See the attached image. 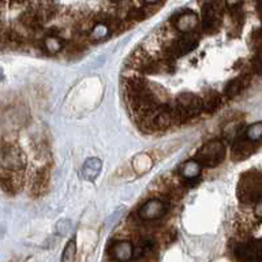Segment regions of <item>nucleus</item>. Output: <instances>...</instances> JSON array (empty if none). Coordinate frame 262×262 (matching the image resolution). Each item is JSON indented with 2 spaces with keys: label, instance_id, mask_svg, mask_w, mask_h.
<instances>
[{
  "label": "nucleus",
  "instance_id": "obj_1",
  "mask_svg": "<svg viewBox=\"0 0 262 262\" xmlns=\"http://www.w3.org/2000/svg\"><path fill=\"white\" fill-rule=\"evenodd\" d=\"M237 198L243 205H250L262 198V172L253 169L245 172L239 179L236 190Z\"/></svg>",
  "mask_w": 262,
  "mask_h": 262
},
{
  "label": "nucleus",
  "instance_id": "obj_2",
  "mask_svg": "<svg viewBox=\"0 0 262 262\" xmlns=\"http://www.w3.org/2000/svg\"><path fill=\"white\" fill-rule=\"evenodd\" d=\"M201 111H202V98L190 92H184L178 96L175 108L171 110L172 120L173 123H183L188 119L198 116Z\"/></svg>",
  "mask_w": 262,
  "mask_h": 262
},
{
  "label": "nucleus",
  "instance_id": "obj_3",
  "mask_svg": "<svg viewBox=\"0 0 262 262\" xmlns=\"http://www.w3.org/2000/svg\"><path fill=\"white\" fill-rule=\"evenodd\" d=\"M137 122H138V127L143 133H153V131L165 130L171 126L173 120H172L171 110L159 106L155 110L139 112Z\"/></svg>",
  "mask_w": 262,
  "mask_h": 262
},
{
  "label": "nucleus",
  "instance_id": "obj_4",
  "mask_svg": "<svg viewBox=\"0 0 262 262\" xmlns=\"http://www.w3.org/2000/svg\"><path fill=\"white\" fill-rule=\"evenodd\" d=\"M225 159V146L224 143L214 139L210 142H206L204 146L201 147L198 153H196V161L202 165V167L213 168L223 163Z\"/></svg>",
  "mask_w": 262,
  "mask_h": 262
},
{
  "label": "nucleus",
  "instance_id": "obj_5",
  "mask_svg": "<svg viewBox=\"0 0 262 262\" xmlns=\"http://www.w3.org/2000/svg\"><path fill=\"white\" fill-rule=\"evenodd\" d=\"M196 45H198V34H196V32L186 33V34H182V37H179L176 41L169 42L164 48V56L175 60L178 57L191 52L192 49L196 48Z\"/></svg>",
  "mask_w": 262,
  "mask_h": 262
},
{
  "label": "nucleus",
  "instance_id": "obj_6",
  "mask_svg": "<svg viewBox=\"0 0 262 262\" xmlns=\"http://www.w3.org/2000/svg\"><path fill=\"white\" fill-rule=\"evenodd\" d=\"M26 164L24 151L12 143H3L2 149V168L8 171H22Z\"/></svg>",
  "mask_w": 262,
  "mask_h": 262
},
{
  "label": "nucleus",
  "instance_id": "obj_7",
  "mask_svg": "<svg viewBox=\"0 0 262 262\" xmlns=\"http://www.w3.org/2000/svg\"><path fill=\"white\" fill-rule=\"evenodd\" d=\"M167 213V204L160 198H150L139 208L138 217L142 221L159 220Z\"/></svg>",
  "mask_w": 262,
  "mask_h": 262
},
{
  "label": "nucleus",
  "instance_id": "obj_8",
  "mask_svg": "<svg viewBox=\"0 0 262 262\" xmlns=\"http://www.w3.org/2000/svg\"><path fill=\"white\" fill-rule=\"evenodd\" d=\"M220 20H221V12L214 7L213 2H206L202 6V30L205 33L213 34L216 33L220 28Z\"/></svg>",
  "mask_w": 262,
  "mask_h": 262
},
{
  "label": "nucleus",
  "instance_id": "obj_9",
  "mask_svg": "<svg viewBox=\"0 0 262 262\" xmlns=\"http://www.w3.org/2000/svg\"><path fill=\"white\" fill-rule=\"evenodd\" d=\"M262 243L249 242L242 243L235 250V257L239 262H262Z\"/></svg>",
  "mask_w": 262,
  "mask_h": 262
},
{
  "label": "nucleus",
  "instance_id": "obj_10",
  "mask_svg": "<svg viewBox=\"0 0 262 262\" xmlns=\"http://www.w3.org/2000/svg\"><path fill=\"white\" fill-rule=\"evenodd\" d=\"M135 249L128 241H116L110 247L111 257L116 262H128L134 257Z\"/></svg>",
  "mask_w": 262,
  "mask_h": 262
},
{
  "label": "nucleus",
  "instance_id": "obj_11",
  "mask_svg": "<svg viewBox=\"0 0 262 262\" xmlns=\"http://www.w3.org/2000/svg\"><path fill=\"white\" fill-rule=\"evenodd\" d=\"M24 184V175L20 171H8L2 168V187L8 194H15Z\"/></svg>",
  "mask_w": 262,
  "mask_h": 262
},
{
  "label": "nucleus",
  "instance_id": "obj_12",
  "mask_svg": "<svg viewBox=\"0 0 262 262\" xmlns=\"http://www.w3.org/2000/svg\"><path fill=\"white\" fill-rule=\"evenodd\" d=\"M255 149H257L255 142H251L247 138L236 139L233 142L231 156H232L233 161H243V160L249 159L250 156L255 151Z\"/></svg>",
  "mask_w": 262,
  "mask_h": 262
},
{
  "label": "nucleus",
  "instance_id": "obj_13",
  "mask_svg": "<svg viewBox=\"0 0 262 262\" xmlns=\"http://www.w3.org/2000/svg\"><path fill=\"white\" fill-rule=\"evenodd\" d=\"M200 25V18L196 15L195 12L192 11H186L183 14H180L178 18H176L175 28L178 32H180L182 34H186V33H194Z\"/></svg>",
  "mask_w": 262,
  "mask_h": 262
},
{
  "label": "nucleus",
  "instance_id": "obj_14",
  "mask_svg": "<svg viewBox=\"0 0 262 262\" xmlns=\"http://www.w3.org/2000/svg\"><path fill=\"white\" fill-rule=\"evenodd\" d=\"M250 81H251V77H249V75H241V77L233 78L232 81H229L225 86L224 94L228 98L236 97L242 90L249 86Z\"/></svg>",
  "mask_w": 262,
  "mask_h": 262
},
{
  "label": "nucleus",
  "instance_id": "obj_15",
  "mask_svg": "<svg viewBox=\"0 0 262 262\" xmlns=\"http://www.w3.org/2000/svg\"><path fill=\"white\" fill-rule=\"evenodd\" d=\"M101 160L97 157H90L85 161L83 167H82L81 175L86 180H94L98 176L101 171Z\"/></svg>",
  "mask_w": 262,
  "mask_h": 262
},
{
  "label": "nucleus",
  "instance_id": "obj_16",
  "mask_svg": "<svg viewBox=\"0 0 262 262\" xmlns=\"http://www.w3.org/2000/svg\"><path fill=\"white\" fill-rule=\"evenodd\" d=\"M201 169H202V165L196 160H190V161H186L180 165L179 172L187 182H192L200 176Z\"/></svg>",
  "mask_w": 262,
  "mask_h": 262
},
{
  "label": "nucleus",
  "instance_id": "obj_17",
  "mask_svg": "<svg viewBox=\"0 0 262 262\" xmlns=\"http://www.w3.org/2000/svg\"><path fill=\"white\" fill-rule=\"evenodd\" d=\"M49 180V168L44 167L41 168L40 171H37V173L34 175V179H33L32 183V194L33 195H38L42 192V190L45 188V186L48 184Z\"/></svg>",
  "mask_w": 262,
  "mask_h": 262
},
{
  "label": "nucleus",
  "instance_id": "obj_18",
  "mask_svg": "<svg viewBox=\"0 0 262 262\" xmlns=\"http://www.w3.org/2000/svg\"><path fill=\"white\" fill-rule=\"evenodd\" d=\"M221 96L214 90H210L202 97V111L212 114L220 106Z\"/></svg>",
  "mask_w": 262,
  "mask_h": 262
},
{
  "label": "nucleus",
  "instance_id": "obj_19",
  "mask_svg": "<svg viewBox=\"0 0 262 262\" xmlns=\"http://www.w3.org/2000/svg\"><path fill=\"white\" fill-rule=\"evenodd\" d=\"M163 191L165 195L169 198H182L183 195V186L178 182H171V180H164Z\"/></svg>",
  "mask_w": 262,
  "mask_h": 262
},
{
  "label": "nucleus",
  "instance_id": "obj_20",
  "mask_svg": "<svg viewBox=\"0 0 262 262\" xmlns=\"http://www.w3.org/2000/svg\"><path fill=\"white\" fill-rule=\"evenodd\" d=\"M44 48L45 51L48 53H57L60 52L61 49H63V41L59 38L57 36H55V34H49V36H47L44 38Z\"/></svg>",
  "mask_w": 262,
  "mask_h": 262
},
{
  "label": "nucleus",
  "instance_id": "obj_21",
  "mask_svg": "<svg viewBox=\"0 0 262 262\" xmlns=\"http://www.w3.org/2000/svg\"><path fill=\"white\" fill-rule=\"evenodd\" d=\"M245 137L251 142H258L262 139V122L250 124L245 131Z\"/></svg>",
  "mask_w": 262,
  "mask_h": 262
},
{
  "label": "nucleus",
  "instance_id": "obj_22",
  "mask_svg": "<svg viewBox=\"0 0 262 262\" xmlns=\"http://www.w3.org/2000/svg\"><path fill=\"white\" fill-rule=\"evenodd\" d=\"M110 33L111 29L108 25L102 24V22H97V24H94V28L90 30V38L96 41L102 40V38H105Z\"/></svg>",
  "mask_w": 262,
  "mask_h": 262
},
{
  "label": "nucleus",
  "instance_id": "obj_23",
  "mask_svg": "<svg viewBox=\"0 0 262 262\" xmlns=\"http://www.w3.org/2000/svg\"><path fill=\"white\" fill-rule=\"evenodd\" d=\"M75 255H77V243L75 239L69 241V243L66 245L63 254H61V262H74L75 261Z\"/></svg>",
  "mask_w": 262,
  "mask_h": 262
},
{
  "label": "nucleus",
  "instance_id": "obj_24",
  "mask_svg": "<svg viewBox=\"0 0 262 262\" xmlns=\"http://www.w3.org/2000/svg\"><path fill=\"white\" fill-rule=\"evenodd\" d=\"M250 66H251V70H253L254 73L258 74V75H261L262 74V52H255V55H254L253 60H251Z\"/></svg>",
  "mask_w": 262,
  "mask_h": 262
},
{
  "label": "nucleus",
  "instance_id": "obj_25",
  "mask_svg": "<svg viewBox=\"0 0 262 262\" xmlns=\"http://www.w3.org/2000/svg\"><path fill=\"white\" fill-rule=\"evenodd\" d=\"M231 19H232L233 25L237 26V28H242V24H243V19H245V15H243V11L241 8H233L231 10Z\"/></svg>",
  "mask_w": 262,
  "mask_h": 262
},
{
  "label": "nucleus",
  "instance_id": "obj_26",
  "mask_svg": "<svg viewBox=\"0 0 262 262\" xmlns=\"http://www.w3.org/2000/svg\"><path fill=\"white\" fill-rule=\"evenodd\" d=\"M251 47L255 52H262V32H254L251 36Z\"/></svg>",
  "mask_w": 262,
  "mask_h": 262
},
{
  "label": "nucleus",
  "instance_id": "obj_27",
  "mask_svg": "<svg viewBox=\"0 0 262 262\" xmlns=\"http://www.w3.org/2000/svg\"><path fill=\"white\" fill-rule=\"evenodd\" d=\"M70 229H71V223H70L69 220H60L56 224V231L60 233V235H64V233H67Z\"/></svg>",
  "mask_w": 262,
  "mask_h": 262
},
{
  "label": "nucleus",
  "instance_id": "obj_28",
  "mask_svg": "<svg viewBox=\"0 0 262 262\" xmlns=\"http://www.w3.org/2000/svg\"><path fill=\"white\" fill-rule=\"evenodd\" d=\"M143 18H145L143 10H130V12H128V19L131 20H141Z\"/></svg>",
  "mask_w": 262,
  "mask_h": 262
},
{
  "label": "nucleus",
  "instance_id": "obj_29",
  "mask_svg": "<svg viewBox=\"0 0 262 262\" xmlns=\"http://www.w3.org/2000/svg\"><path fill=\"white\" fill-rule=\"evenodd\" d=\"M175 236H176V233L173 229L172 228L167 229V231H164L163 232V242L165 241V243H171V242L175 239Z\"/></svg>",
  "mask_w": 262,
  "mask_h": 262
},
{
  "label": "nucleus",
  "instance_id": "obj_30",
  "mask_svg": "<svg viewBox=\"0 0 262 262\" xmlns=\"http://www.w3.org/2000/svg\"><path fill=\"white\" fill-rule=\"evenodd\" d=\"M141 262H157V255H156L155 251L153 253L143 254Z\"/></svg>",
  "mask_w": 262,
  "mask_h": 262
},
{
  "label": "nucleus",
  "instance_id": "obj_31",
  "mask_svg": "<svg viewBox=\"0 0 262 262\" xmlns=\"http://www.w3.org/2000/svg\"><path fill=\"white\" fill-rule=\"evenodd\" d=\"M254 216L258 219H262V198L258 202H255V208H254Z\"/></svg>",
  "mask_w": 262,
  "mask_h": 262
},
{
  "label": "nucleus",
  "instance_id": "obj_32",
  "mask_svg": "<svg viewBox=\"0 0 262 262\" xmlns=\"http://www.w3.org/2000/svg\"><path fill=\"white\" fill-rule=\"evenodd\" d=\"M243 0H225V6L229 8V10H233V8H237L242 4Z\"/></svg>",
  "mask_w": 262,
  "mask_h": 262
},
{
  "label": "nucleus",
  "instance_id": "obj_33",
  "mask_svg": "<svg viewBox=\"0 0 262 262\" xmlns=\"http://www.w3.org/2000/svg\"><path fill=\"white\" fill-rule=\"evenodd\" d=\"M142 2L145 4H156V3H159L160 0H142Z\"/></svg>",
  "mask_w": 262,
  "mask_h": 262
},
{
  "label": "nucleus",
  "instance_id": "obj_34",
  "mask_svg": "<svg viewBox=\"0 0 262 262\" xmlns=\"http://www.w3.org/2000/svg\"><path fill=\"white\" fill-rule=\"evenodd\" d=\"M259 12H261V18H262V0H259Z\"/></svg>",
  "mask_w": 262,
  "mask_h": 262
},
{
  "label": "nucleus",
  "instance_id": "obj_35",
  "mask_svg": "<svg viewBox=\"0 0 262 262\" xmlns=\"http://www.w3.org/2000/svg\"><path fill=\"white\" fill-rule=\"evenodd\" d=\"M111 2H114V3H118V2H122V0H111Z\"/></svg>",
  "mask_w": 262,
  "mask_h": 262
},
{
  "label": "nucleus",
  "instance_id": "obj_36",
  "mask_svg": "<svg viewBox=\"0 0 262 262\" xmlns=\"http://www.w3.org/2000/svg\"><path fill=\"white\" fill-rule=\"evenodd\" d=\"M261 253H262V251H261Z\"/></svg>",
  "mask_w": 262,
  "mask_h": 262
}]
</instances>
